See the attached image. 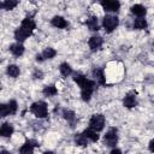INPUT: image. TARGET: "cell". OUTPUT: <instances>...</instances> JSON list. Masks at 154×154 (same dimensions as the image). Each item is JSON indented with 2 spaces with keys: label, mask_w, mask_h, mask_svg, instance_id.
I'll use <instances>...</instances> for the list:
<instances>
[{
  "label": "cell",
  "mask_w": 154,
  "mask_h": 154,
  "mask_svg": "<svg viewBox=\"0 0 154 154\" xmlns=\"http://www.w3.org/2000/svg\"><path fill=\"white\" fill-rule=\"evenodd\" d=\"M36 28V23L31 17H26L22 20V24L19 28L16 29L14 31V38L18 41V43L23 42L26 37H29L31 35V32L34 31V29Z\"/></svg>",
  "instance_id": "1"
},
{
  "label": "cell",
  "mask_w": 154,
  "mask_h": 154,
  "mask_svg": "<svg viewBox=\"0 0 154 154\" xmlns=\"http://www.w3.org/2000/svg\"><path fill=\"white\" fill-rule=\"evenodd\" d=\"M79 87H81V96H82L83 101L88 102V101L91 99L93 91L95 90V82L87 78Z\"/></svg>",
  "instance_id": "2"
},
{
  "label": "cell",
  "mask_w": 154,
  "mask_h": 154,
  "mask_svg": "<svg viewBox=\"0 0 154 154\" xmlns=\"http://www.w3.org/2000/svg\"><path fill=\"white\" fill-rule=\"evenodd\" d=\"M31 113H34L37 118H46L48 116V107L45 101H36L30 106Z\"/></svg>",
  "instance_id": "3"
},
{
  "label": "cell",
  "mask_w": 154,
  "mask_h": 154,
  "mask_svg": "<svg viewBox=\"0 0 154 154\" xmlns=\"http://www.w3.org/2000/svg\"><path fill=\"white\" fill-rule=\"evenodd\" d=\"M119 24V19L117 16H112V14H106L103 17L102 20V26L105 28L106 32H112Z\"/></svg>",
  "instance_id": "4"
},
{
  "label": "cell",
  "mask_w": 154,
  "mask_h": 154,
  "mask_svg": "<svg viewBox=\"0 0 154 154\" xmlns=\"http://www.w3.org/2000/svg\"><path fill=\"white\" fill-rule=\"evenodd\" d=\"M105 126V117L102 114H93V117L89 120V129L99 132Z\"/></svg>",
  "instance_id": "5"
},
{
  "label": "cell",
  "mask_w": 154,
  "mask_h": 154,
  "mask_svg": "<svg viewBox=\"0 0 154 154\" xmlns=\"http://www.w3.org/2000/svg\"><path fill=\"white\" fill-rule=\"evenodd\" d=\"M117 142H118V131L116 128H111L103 137V143L107 147H116Z\"/></svg>",
  "instance_id": "6"
},
{
  "label": "cell",
  "mask_w": 154,
  "mask_h": 154,
  "mask_svg": "<svg viewBox=\"0 0 154 154\" xmlns=\"http://www.w3.org/2000/svg\"><path fill=\"white\" fill-rule=\"evenodd\" d=\"M35 147H38V143H37L36 141H34V140H28V141H25V143L20 147L19 154H32Z\"/></svg>",
  "instance_id": "7"
},
{
  "label": "cell",
  "mask_w": 154,
  "mask_h": 154,
  "mask_svg": "<svg viewBox=\"0 0 154 154\" xmlns=\"http://www.w3.org/2000/svg\"><path fill=\"white\" fill-rule=\"evenodd\" d=\"M101 6L107 12H118L119 8H120V2L119 1L106 0V1H101Z\"/></svg>",
  "instance_id": "8"
},
{
  "label": "cell",
  "mask_w": 154,
  "mask_h": 154,
  "mask_svg": "<svg viewBox=\"0 0 154 154\" xmlns=\"http://www.w3.org/2000/svg\"><path fill=\"white\" fill-rule=\"evenodd\" d=\"M123 105L125 106V107H128V108H132V107H135L136 105H137V100H136V91H129L126 95H125V97H124V100H123Z\"/></svg>",
  "instance_id": "9"
},
{
  "label": "cell",
  "mask_w": 154,
  "mask_h": 154,
  "mask_svg": "<svg viewBox=\"0 0 154 154\" xmlns=\"http://www.w3.org/2000/svg\"><path fill=\"white\" fill-rule=\"evenodd\" d=\"M102 43H103V40H102L101 36H93V37H90L89 41H88V46H89V48H90L91 51H97V49H100L101 46H102Z\"/></svg>",
  "instance_id": "10"
},
{
  "label": "cell",
  "mask_w": 154,
  "mask_h": 154,
  "mask_svg": "<svg viewBox=\"0 0 154 154\" xmlns=\"http://www.w3.org/2000/svg\"><path fill=\"white\" fill-rule=\"evenodd\" d=\"M13 131H14L13 125L10 123H4L0 125V136L2 137H10L13 134Z\"/></svg>",
  "instance_id": "11"
},
{
  "label": "cell",
  "mask_w": 154,
  "mask_h": 154,
  "mask_svg": "<svg viewBox=\"0 0 154 154\" xmlns=\"http://www.w3.org/2000/svg\"><path fill=\"white\" fill-rule=\"evenodd\" d=\"M51 23H52L53 26H55V28H58V29H64V28H66V26L69 25L67 22H66V19H64V18L60 17V16L53 17L52 20H51Z\"/></svg>",
  "instance_id": "12"
},
{
  "label": "cell",
  "mask_w": 154,
  "mask_h": 154,
  "mask_svg": "<svg viewBox=\"0 0 154 154\" xmlns=\"http://www.w3.org/2000/svg\"><path fill=\"white\" fill-rule=\"evenodd\" d=\"M131 12H132L135 16L142 18L143 16H146V13H147V8H146L143 5H141V4H136V5H134V6L131 7Z\"/></svg>",
  "instance_id": "13"
},
{
  "label": "cell",
  "mask_w": 154,
  "mask_h": 154,
  "mask_svg": "<svg viewBox=\"0 0 154 154\" xmlns=\"http://www.w3.org/2000/svg\"><path fill=\"white\" fill-rule=\"evenodd\" d=\"M85 23H87V26L89 28V30H91V31H97V30L100 29L99 23H97V18H96L95 16L89 17Z\"/></svg>",
  "instance_id": "14"
},
{
  "label": "cell",
  "mask_w": 154,
  "mask_h": 154,
  "mask_svg": "<svg viewBox=\"0 0 154 154\" xmlns=\"http://www.w3.org/2000/svg\"><path fill=\"white\" fill-rule=\"evenodd\" d=\"M10 51L13 55L16 57H20L24 53V46L22 43H13L10 46Z\"/></svg>",
  "instance_id": "15"
},
{
  "label": "cell",
  "mask_w": 154,
  "mask_h": 154,
  "mask_svg": "<svg viewBox=\"0 0 154 154\" xmlns=\"http://www.w3.org/2000/svg\"><path fill=\"white\" fill-rule=\"evenodd\" d=\"M93 76H94V78L96 79V82H97V83H100V84L105 85L106 79H105L103 71H102L101 69H94V70H93Z\"/></svg>",
  "instance_id": "16"
},
{
  "label": "cell",
  "mask_w": 154,
  "mask_h": 154,
  "mask_svg": "<svg viewBox=\"0 0 154 154\" xmlns=\"http://www.w3.org/2000/svg\"><path fill=\"white\" fill-rule=\"evenodd\" d=\"M63 116H64V118L71 124V126H73L75 125V123H76V114H75V112L73 111H70V109H64L63 111Z\"/></svg>",
  "instance_id": "17"
},
{
  "label": "cell",
  "mask_w": 154,
  "mask_h": 154,
  "mask_svg": "<svg viewBox=\"0 0 154 154\" xmlns=\"http://www.w3.org/2000/svg\"><path fill=\"white\" fill-rule=\"evenodd\" d=\"M42 93H43V95H45V96H47V97H51V96H54V95H57V93H58V89L55 88V85H54V84H49V85H46V87L43 88Z\"/></svg>",
  "instance_id": "18"
},
{
  "label": "cell",
  "mask_w": 154,
  "mask_h": 154,
  "mask_svg": "<svg viewBox=\"0 0 154 154\" xmlns=\"http://www.w3.org/2000/svg\"><path fill=\"white\" fill-rule=\"evenodd\" d=\"M82 134L84 135V137H85L87 140H90L91 142H96V141L99 140V135H97V132L94 131V130H91V129H87V130H84Z\"/></svg>",
  "instance_id": "19"
},
{
  "label": "cell",
  "mask_w": 154,
  "mask_h": 154,
  "mask_svg": "<svg viewBox=\"0 0 154 154\" xmlns=\"http://www.w3.org/2000/svg\"><path fill=\"white\" fill-rule=\"evenodd\" d=\"M55 54H57V51H55L54 48L47 47V48H45V51L41 53V57H42L43 60H46V59H52V58H54Z\"/></svg>",
  "instance_id": "20"
},
{
  "label": "cell",
  "mask_w": 154,
  "mask_h": 154,
  "mask_svg": "<svg viewBox=\"0 0 154 154\" xmlns=\"http://www.w3.org/2000/svg\"><path fill=\"white\" fill-rule=\"evenodd\" d=\"M19 67L17 66V65H8L7 66V69H6V73L10 76V77H12V78H16V77H18L19 76Z\"/></svg>",
  "instance_id": "21"
},
{
  "label": "cell",
  "mask_w": 154,
  "mask_h": 154,
  "mask_svg": "<svg viewBox=\"0 0 154 154\" xmlns=\"http://www.w3.org/2000/svg\"><path fill=\"white\" fill-rule=\"evenodd\" d=\"M59 70H60V73L64 77H67V76H70L72 73V67L67 63H61L60 66H59Z\"/></svg>",
  "instance_id": "22"
},
{
  "label": "cell",
  "mask_w": 154,
  "mask_h": 154,
  "mask_svg": "<svg viewBox=\"0 0 154 154\" xmlns=\"http://www.w3.org/2000/svg\"><path fill=\"white\" fill-rule=\"evenodd\" d=\"M134 28L135 29H138V30H142V29H146L147 28V20L144 18H137L134 20Z\"/></svg>",
  "instance_id": "23"
},
{
  "label": "cell",
  "mask_w": 154,
  "mask_h": 154,
  "mask_svg": "<svg viewBox=\"0 0 154 154\" xmlns=\"http://www.w3.org/2000/svg\"><path fill=\"white\" fill-rule=\"evenodd\" d=\"M75 143L77 144V146H87L88 144V140L84 137V135L83 134H76L75 135Z\"/></svg>",
  "instance_id": "24"
},
{
  "label": "cell",
  "mask_w": 154,
  "mask_h": 154,
  "mask_svg": "<svg viewBox=\"0 0 154 154\" xmlns=\"http://www.w3.org/2000/svg\"><path fill=\"white\" fill-rule=\"evenodd\" d=\"M18 5V1H16V0H6V1H4L2 2V7L5 8V10H13L16 6Z\"/></svg>",
  "instance_id": "25"
},
{
  "label": "cell",
  "mask_w": 154,
  "mask_h": 154,
  "mask_svg": "<svg viewBox=\"0 0 154 154\" xmlns=\"http://www.w3.org/2000/svg\"><path fill=\"white\" fill-rule=\"evenodd\" d=\"M73 81L78 84V85H81L85 79H87V77L83 75V73H81V72H76V73H73Z\"/></svg>",
  "instance_id": "26"
},
{
  "label": "cell",
  "mask_w": 154,
  "mask_h": 154,
  "mask_svg": "<svg viewBox=\"0 0 154 154\" xmlns=\"http://www.w3.org/2000/svg\"><path fill=\"white\" fill-rule=\"evenodd\" d=\"M10 114V109L7 103H0V117H6Z\"/></svg>",
  "instance_id": "27"
},
{
  "label": "cell",
  "mask_w": 154,
  "mask_h": 154,
  "mask_svg": "<svg viewBox=\"0 0 154 154\" xmlns=\"http://www.w3.org/2000/svg\"><path fill=\"white\" fill-rule=\"evenodd\" d=\"M7 106H8V109H10V114H14V113L17 112L18 106H17V102H16L14 100H11V101L7 103Z\"/></svg>",
  "instance_id": "28"
},
{
  "label": "cell",
  "mask_w": 154,
  "mask_h": 154,
  "mask_svg": "<svg viewBox=\"0 0 154 154\" xmlns=\"http://www.w3.org/2000/svg\"><path fill=\"white\" fill-rule=\"evenodd\" d=\"M32 76H34V78H42L43 73H42V71H40V70H35Z\"/></svg>",
  "instance_id": "29"
},
{
  "label": "cell",
  "mask_w": 154,
  "mask_h": 154,
  "mask_svg": "<svg viewBox=\"0 0 154 154\" xmlns=\"http://www.w3.org/2000/svg\"><path fill=\"white\" fill-rule=\"evenodd\" d=\"M109 154H123L122 153V150L120 149H118V148H113L112 150H111V153Z\"/></svg>",
  "instance_id": "30"
},
{
  "label": "cell",
  "mask_w": 154,
  "mask_h": 154,
  "mask_svg": "<svg viewBox=\"0 0 154 154\" xmlns=\"http://www.w3.org/2000/svg\"><path fill=\"white\" fill-rule=\"evenodd\" d=\"M36 61H38V63H42L43 61V59H42V57H41V54H36Z\"/></svg>",
  "instance_id": "31"
},
{
  "label": "cell",
  "mask_w": 154,
  "mask_h": 154,
  "mask_svg": "<svg viewBox=\"0 0 154 154\" xmlns=\"http://www.w3.org/2000/svg\"><path fill=\"white\" fill-rule=\"evenodd\" d=\"M153 143H154V141L150 140V142H149V150H150V152H153Z\"/></svg>",
  "instance_id": "32"
},
{
  "label": "cell",
  "mask_w": 154,
  "mask_h": 154,
  "mask_svg": "<svg viewBox=\"0 0 154 154\" xmlns=\"http://www.w3.org/2000/svg\"><path fill=\"white\" fill-rule=\"evenodd\" d=\"M43 154H54V153H53V152H51V150H47V152H45Z\"/></svg>",
  "instance_id": "33"
},
{
  "label": "cell",
  "mask_w": 154,
  "mask_h": 154,
  "mask_svg": "<svg viewBox=\"0 0 154 154\" xmlns=\"http://www.w3.org/2000/svg\"><path fill=\"white\" fill-rule=\"evenodd\" d=\"M0 154H11V153H8V152H5V150H4V152H1Z\"/></svg>",
  "instance_id": "34"
},
{
  "label": "cell",
  "mask_w": 154,
  "mask_h": 154,
  "mask_svg": "<svg viewBox=\"0 0 154 154\" xmlns=\"http://www.w3.org/2000/svg\"><path fill=\"white\" fill-rule=\"evenodd\" d=\"M0 8H2V2H0Z\"/></svg>",
  "instance_id": "35"
},
{
  "label": "cell",
  "mask_w": 154,
  "mask_h": 154,
  "mask_svg": "<svg viewBox=\"0 0 154 154\" xmlns=\"http://www.w3.org/2000/svg\"><path fill=\"white\" fill-rule=\"evenodd\" d=\"M0 89H1V87H0Z\"/></svg>",
  "instance_id": "36"
}]
</instances>
